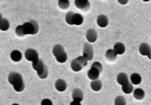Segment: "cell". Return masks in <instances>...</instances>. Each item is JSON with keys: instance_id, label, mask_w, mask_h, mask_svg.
<instances>
[{"instance_id": "32", "label": "cell", "mask_w": 151, "mask_h": 105, "mask_svg": "<svg viewBox=\"0 0 151 105\" xmlns=\"http://www.w3.org/2000/svg\"><path fill=\"white\" fill-rule=\"evenodd\" d=\"M71 105H74V104H75V105H80L81 104V102L76 101H73V102H71Z\"/></svg>"}, {"instance_id": "21", "label": "cell", "mask_w": 151, "mask_h": 105, "mask_svg": "<svg viewBox=\"0 0 151 105\" xmlns=\"http://www.w3.org/2000/svg\"><path fill=\"white\" fill-rule=\"evenodd\" d=\"M145 96V93L141 88H137L134 91V97L136 100H142Z\"/></svg>"}, {"instance_id": "18", "label": "cell", "mask_w": 151, "mask_h": 105, "mask_svg": "<svg viewBox=\"0 0 151 105\" xmlns=\"http://www.w3.org/2000/svg\"><path fill=\"white\" fill-rule=\"evenodd\" d=\"M11 59L14 62H20L22 59V53L18 50H13L11 53Z\"/></svg>"}, {"instance_id": "25", "label": "cell", "mask_w": 151, "mask_h": 105, "mask_svg": "<svg viewBox=\"0 0 151 105\" xmlns=\"http://www.w3.org/2000/svg\"><path fill=\"white\" fill-rule=\"evenodd\" d=\"M59 6L62 10H65L68 9L70 6V2L68 0H59Z\"/></svg>"}, {"instance_id": "34", "label": "cell", "mask_w": 151, "mask_h": 105, "mask_svg": "<svg viewBox=\"0 0 151 105\" xmlns=\"http://www.w3.org/2000/svg\"><path fill=\"white\" fill-rule=\"evenodd\" d=\"M2 20V14H1V13H0V22H1Z\"/></svg>"}, {"instance_id": "35", "label": "cell", "mask_w": 151, "mask_h": 105, "mask_svg": "<svg viewBox=\"0 0 151 105\" xmlns=\"http://www.w3.org/2000/svg\"><path fill=\"white\" fill-rule=\"evenodd\" d=\"M143 1H144V2H149L150 0H143Z\"/></svg>"}, {"instance_id": "31", "label": "cell", "mask_w": 151, "mask_h": 105, "mask_svg": "<svg viewBox=\"0 0 151 105\" xmlns=\"http://www.w3.org/2000/svg\"><path fill=\"white\" fill-rule=\"evenodd\" d=\"M118 2L121 5H126L128 2V0H118Z\"/></svg>"}, {"instance_id": "7", "label": "cell", "mask_w": 151, "mask_h": 105, "mask_svg": "<svg viewBox=\"0 0 151 105\" xmlns=\"http://www.w3.org/2000/svg\"><path fill=\"white\" fill-rule=\"evenodd\" d=\"M75 5L78 9L84 12H88L91 9V4L88 0H75Z\"/></svg>"}, {"instance_id": "17", "label": "cell", "mask_w": 151, "mask_h": 105, "mask_svg": "<svg viewBox=\"0 0 151 105\" xmlns=\"http://www.w3.org/2000/svg\"><path fill=\"white\" fill-rule=\"evenodd\" d=\"M117 58V54H116V52L114 51V50H108L106 53V59L109 62H113Z\"/></svg>"}, {"instance_id": "12", "label": "cell", "mask_w": 151, "mask_h": 105, "mask_svg": "<svg viewBox=\"0 0 151 105\" xmlns=\"http://www.w3.org/2000/svg\"><path fill=\"white\" fill-rule=\"evenodd\" d=\"M100 72L98 70H96V68H93V67H91V70L88 71L87 72V76L91 80H96V79H98L99 76H100Z\"/></svg>"}, {"instance_id": "8", "label": "cell", "mask_w": 151, "mask_h": 105, "mask_svg": "<svg viewBox=\"0 0 151 105\" xmlns=\"http://www.w3.org/2000/svg\"><path fill=\"white\" fill-rule=\"evenodd\" d=\"M25 58L27 60L34 62L39 59V54L37 51L34 49H27L25 51Z\"/></svg>"}, {"instance_id": "15", "label": "cell", "mask_w": 151, "mask_h": 105, "mask_svg": "<svg viewBox=\"0 0 151 105\" xmlns=\"http://www.w3.org/2000/svg\"><path fill=\"white\" fill-rule=\"evenodd\" d=\"M114 51L116 52V54L117 55H122L125 51V46L122 43L118 42L116 44L114 45Z\"/></svg>"}, {"instance_id": "3", "label": "cell", "mask_w": 151, "mask_h": 105, "mask_svg": "<svg viewBox=\"0 0 151 105\" xmlns=\"http://www.w3.org/2000/svg\"><path fill=\"white\" fill-rule=\"evenodd\" d=\"M65 21L70 25H81L84 22V18H83L81 14H78V13H74L72 12H69L66 14Z\"/></svg>"}, {"instance_id": "28", "label": "cell", "mask_w": 151, "mask_h": 105, "mask_svg": "<svg viewBox=\"0 0 151 105\" xmlns=\"http://www.w3.org/2000/svg\"><path fill=\"white\" fill-rule=\"evenodd\" d=\"M91 67L96 68V70H99L100 72H103V66H102L101 63H100V62H93V63L92 64V66H91Z\"/></svg>"}, {"instance_id": "30", "label": "cell", "mask_w": 151, "mask_h": 105, "mask_svg": "<svg viewBox=\"0 0 151 105\" xmlns=\"http://www.w3.org/2000/svg\"><path fill=\"white\" fill-rule=\"evenodd\" d=\"M42 105H52V102L50 101V99H44L43 100V101L41 102Z\"/></svg>"}, {"instance_id": "20", "label": "cell", "mask_w": 151, "mask_h": 105, "mask_svg": "<svg viewBox=\"0 0 151 105\" xmlns=\"http://www.w3.org/2000/svg\"><path fill=\"white\" fill-rule=\"evenodd\" d=\"M91 88L95 91H99L102 88V82L100 80H93V82L91 83Z\"/></svg>"}, {"instance_id": "10", "label": "cell", "mask_w": 151, "mask_h": 105, "mask_svg": "<svg viewBox=\"0 0 151 105\" xmlns=\"http://www.w3.org/2000/svg\"><path fill=\"white\" fill-rule=\"evenodd\" d=\"M86 38L88 42L90 43H94L97 39V33L94 29H89L87 31L86 34Z\"/></svg>"}, {"instance_id": "2", "label": "cell", "mask_w": 151, "mask_h": 105, "mask_svg": "<svg viewBox=\"0 0 151 105\" xmlns=\"http://www.w3.org/2000/svg\"><path fill=\"white\" fill-rule=\"evenodd\" d=\"M52 54L55 56V59L60 63H64L67 61L68 56L65 51L63 46L60 44H57L52 49Z\"/></svg>"}, {"instance_id": "33", "label": "cell", "mask_w": 151, "mask_h": 105, "mask_svg": "<svg viewBox=\"0 0 151 105\" xmlns=\"http://www.w3.org/2000/svg\"><path fill=\"white\" fill-rule=\"evenodd\" d=\"M148 58H149L150 59H151V46H150V50H149V54H148L147 55Z\"/></svg>"}, {"instance_id": "1", "label": "cell", "mask_w": 151, "mask_h": 105, "mask_svg": "<svg viewBox=\"0 0 151 105\" xmlns=\"http://www.w3.org/2000/svg\"><path fill=\"white\" fill-rule=\"evenodd\" d=\"M9 82L12 85L14 89L18 92H21L24 89L25 85L23 81V77L18 72H12L8 78Z\"/></svg>"}, {"instance_id": "6", "label": "cell", "mask_w": 151, "mask_h": 105, "mask_svg": "<svg viewBox=\"0 0 151 105\" xmlns=\"http://www.w3.org/2000/svg\"><path fill=\"white\" fill-rule=\"evenodd\" d=\"M93 49L92 46L90 45L88 43H85L83 47V56L85 57L87 61L92 60L93 58Z\"/></svg>"}, {"instance_id": "14", "label": "cell", "mask_w": 151, "mask_h": 105, "mask_svg": "<svg viewBox=\"0 0 151 105\" xmlns=\"http://www.w3.org/2000/svg\"><path fill=\"white\" fill-rule=\"evenodd\" d=\"M55 86L57 91H64L67 88V84H66L65 81H64L63 79H58L55 82Z\"/></svg>"}, {"instance_id": "29", "label": "cell", "mask_w": 151, "mask_h": 105, "mask_svg": "<svg viewBox=\"0 0 151 105\" xmlns=\"http://www.w3.org/2000/svg\"><path fill=\"white\" fill-rule=\"evenodd\" d=\"M48 74H49L48 69H47V67H46V70H44V72H43L40 75H39V77L41 78V79H45V78H47V76H48Z\"/></svg>"}, {"instance_id": "11", "label": "cell", "mask_w": 151, "mask_h": 105, "mask_svg": "<svg viewBox=\"0 0 151 105\" xmlns=\"http://www.w3.org/2000/svg\"><path fill=\"white\" fill-rule=\"evenodd\" d=\"M72 98L74 101L81 102L84 99V94L83 91L79 88H75L72 92Z\"/></svg>"}, {"instance_id": "16", "label": "cell", "mask_w": 151, "mask_h": 105, "mask_svg": "<svg viewBox=\"0 0 151 105\" xmlns=\"http://www.w3.org/2000/svg\"><path fill=\"white\" fill-rule=\"evenodd\" d=\"M128 82H129V80H128V77L125 73H119V75H117V82L119 85H124V84L128 83Z\"/></svg>"}, {"instance_id": "9", "label": "cell", "mask_w": 151, "mask_h": 105, "mask_svg": "<svg viewBox=\"0 0 151 105\" xmlns=\"http://www.w3.org/2000/svg\"><path fill=\"white\" fill-rule=\"evenodd\" d=\"M32 66L33 68H34V70H35L37 72L38 76L40 75L41 74L44 72L45 69L47 67L46 66H45L43 61L42 60V59H38L37 61H35V62H33Z\"/></svg>"}, {"instance_id": "5", "label": "cell", "mask_w": 151, "mask_h": 105, "mask_svg": "<svg viewBox=\"0 0 151 105\" xmlns=\"http://www.w3.org/2000/svg\"><path fill=\"white\" fill-rule=\"evenodd\" d=\"M22 28H23L24 33L25 35L26 34H37L38 30H39V25L34 20L24 23L22 25Z\"/></svg>"}, {"instance_id": "24", "label": "cell", "mask_w": 151, "mask_h": 105, "mask_svg": "<svg viewBox=\"0 0 151 105\" xmlns=\"http://www.w3.org/2000/svg\"><path fill=\"white\" fill-rule=\"evenodd\" d=\"M9 27H10V24L9 21L6 18H2V21L0 22V30L6 31L9 30Z\"/></svg>"}, {"instance_id": "13", "label": "cell", "mask_w": 151, "mask_h": 105, "mask_svg": "<svg viewBox=\"0 0 151 105\" xmlns=\"http://www.w3.org/2000/svg\"><path fill=\"white\" fill-rule=\"evenodd\" d=\"M97 25L101 28H106L109 25V19L104 14H100L97 18Z\"/></svg>"}, {"instance_id": "23", "label": "cell", "mask_w": 151, "mask_h": 105, "mask_svg": "<svg viewBox=\"0 0 151 105\" xmlns=\"http://www.w3.org/2000/svg\"><path fill=\"white\" fill-rule=\"evenodd\" d=\"M134 87L132 84L130 83L129 82L128 83L124 84V85H122V91L123 92H124V94H129L133 91Z\"/></svg>"}, {"instance_id": "26", "label": "cell", "mask_w": 151, "mask_h": 105, "mask_svg": "<svg viewBox=\"0 0 151 105\" xmlns=\"http://www.w3.org/2000/svg\"><path fill=\"white\" fill-rule=\"evenodd\" d=\"M115 104L116 105H124L126 104V101L123 97L119 96L115 100Z\"/></svg>"}, {"instance_id": "4", "label": "cell", "mask_w": 151, "mask_h": 105, "mask_svg": "<svg viewBox=\"0 0 151 105\" xmlns=\"http://www.w3.org/2000/svg\"><path fill=\"white\" fill-rule=\"evenodd\" d=\"M87 65V59L84 56L78 57L77 59H73L71 62V68L73 71L80 72Z\"/></svg>"}, {"instance_id": "27", "label": "cell", "mask_w": 151, "mask_h": 105, "mask_svg": "<svg viewBox=\"0 0 151 105\" xmlns=\"http://www.w3.org/2000/svg\"><path fill=\"white\" fill-rule=\"evenodd\" d=\"M15 34L18 37H24V36H25L24 33L22 25H19V26H18L16 28V29H15Z\"/></svg>"}, {"instance_id": "19", "label": "cell", "mask_w": 151, "mask_h": 105, "mask_svg": "<svg viewBox=\"0 0 151 105\" xmlns=\"http://www.w3.org/2000/svg\"><path fill=\"white\" fill-rule=\"evenodd\" d=\"M150 46L146 43H143L139 46V51L140 54L143 56H147L149 54Z\"/></svg>"}, {"instance_id": "22", "label": "cell", "mask_w": 151, "mask_h": 105, "mask_svg": "<svg viewBox=\"0 0 151 105\" xmlns=\"http://www.w3.org/2000/svg\"><path fill=\"white\" fill-rule=\"evenodd\" d=\"M131 82L134 85H139L141 82V76L137 73H133L131 75Z\"/></svg>"}]
</instances>
